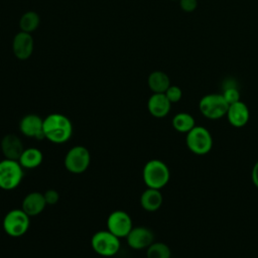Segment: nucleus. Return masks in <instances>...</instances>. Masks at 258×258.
Instances as JSON below:
<instances>
[{"mask_svg": "<svg viewBox=\"0 0 258 258\" xmlns=\"http://www.w3.org/2000/svg\"><path fill=\"white\" fill-rule=\"evenodd\" d=\"M72 135L73 124L69 117L59 113H52L43 119V136L51 143H66Z\"/></svg>", "mask_w": 258, "mask_h": 258, "instance_id": "obj_1", "label": "nucleus"}, {"mask_svg": "<svg viewBox=\"0 0 258 258\" xmlns=\"http://www.w3.org/2000/svg\"><path fill=\"white\" fill-rule=\"evenodd\" d=\"M142 178L147 187L161 189L170 178L168 166L159 159H150L142 169Z\"/></svg>", "mask_w": 258, "mask_h": 258, "instance_id": "obj_2", "label": "nucleus"}, {"mask_svg": "<svg viewBox=\"0 0 258 258\" xmlns=\"http://www.w3.org/2000/svg\"><path fill=\"white\" fill-rule=\"evenodd\" d=\"M2 226L8 236L21 237L29 229L30 217L22 209H13L4 216Z\"/></svg>", "mask_w": 258, "mask_h": 258, "instance_id": "obj_3", "label": "nucleus"}, {"mask_svg": "<svg viewBox=\"0 0 258 258\" xmlns=\"http://www.w3.org/2000/svg\"><path fill=\"white\" fill-rule=\"evenodd\" d=\"M92 249L100 256L112 257L120 250V238L108 230L96 232L91 238Z\"/></svg>", "mask_w": 258, "mask_h": 258, "instance_id": "obj_4", "label": "nucleus"}, {"mask_svg": "<svg viewBox=\"0 0 258 258\" xmlns=\"http://www.w3.org/2000/svg\"><path fill=\"white\" fill-rule=\"evenodd\" d=\"M23 167L18 160L4 158L0 160V188L12 190L22 181Z\"/></svg>", "mask_w": 258, "mask_h": 258, "instance_id": "obj_5", "label": "nucleus"}, {"mask_svg": "<svg viewBox=\"0 0 258 258\" xmlns=\"http://www.w3.org/2000/svg\"><path fill=\"white\" fill-rule=\"evenodd\" d=\"M229 104L226 102L222 94H207L199 102V110L206 118L210 120H218L226 116Z\"/></svg>", "mask_w": 258, "mask_h": 258, "instance_id": "obj_6", "label": "nucleus"}, {"mask_svg": "<svg viewBox=\"0 0 258 258\" xmlns=\"http://www.w3.org/2000/svg\"><path fill=\"white\" fill-rule=\"evenodd\" d=\"M185 144L192 153L197 155H205L212 150L213 137L207 128L196 125L186 133Z\"/></svg>", "mask_w": 258, "mask_h": 258, "instance_id": "obj_7", "label": "nucleus"}, {"mask_svg": "<svg viewBox=\"0 0 258 258\" xmlns=\"http://www.w3.org/2000/svg\"><path fill=\"white\" fill-rule=\"evenodd\" d=\"M91 163V154L87 147L75 145L64 155L63 165L68 171L75 174L85 172Z\"/></svg>", "mask_w": 258, "mask_h": 258, "instance_id": "obj_8", "label": "nucleus"}, {"mask_svg": "<svg viewBox=\"0 0 258 258\" xmlns=\"http://www.w3.org/2000/svg\"><path fill=\"white\" fill-rule=\"evenodd\" d=\"M107 230L113 233L118 238H126L128 233L133 228V223L130 215L122 210L112 212L107 218Z\"/></svg>", "mask_w": 258, "mask_h": 258, "instance_id": "obj_9", "label": "nucleus"}, {"mask_svg": "<svg viewBox=\"0 0 258 258\" xmlns=\"http://www.w3.org/2000/svg\"><path fill=\"white\" fill-rule=\"evenodd\" d=\"M154 235L152 231L146 227H133L126 236L128 246L134 250L146 249L153 243Z\"/></svg>", "mask_w": 258, "mask_h": 258, "instance_id": "obj_10", "label": "nucleus"}, {"mask_svg": "<svg viewBox=\"0 0 258 258\" xmlns=\"http://www.w3.org/2000/svg\"><path fill=\"white\" fill-rule=\"evenodd\" d=\"M19 130L26 137L43 139V119L35 114H27L21 118Z\"/></svg>", "mask_w": 258, "mask_h": 258, "instance_id": "obj_11", "label": "nucleus"}, {"mask_svg": "<svg viewBox=\"0 0 258 258\" xmlns=\"http://www.w3.org/2000/svg\"><path fill=\"white\" fill-rule=\"evenodd\" d=\"M227 119L229 123L236 128L244 127L250 119V111L248 106L241 100L229 105L227 111Z\"/></svg>", "mask_w": 258, "mask_h": 258, "instance_id": "obj_12", "label": "nucleus"}, {"mask_svg": "<svg viewBox=\"0 0 258 258\" xmlns=\"http://www.w3.org/2000/svg\"><path fill=\"white\" fill-rule=\"evenodd\" d=\"M0 149L5 158L18 160L24 150V146L17 135L8 133L1 139Z\"/></svg>", "mask_w": 258, "mask_h": 258, "instance_id": "obj_13", "label": "nucleus"}, {"mask_svg": "<svg viewBox=\"0 0 258 258\" xmlns=\"http://www.w3.org/2000/svg\"><path fill=\"white\" fill-rule=\"evenodd\" d=\"M171 108V103L164 93H153L147 102V109L151 116L155 118H164Z\"/></svg>", "mask_w": 258, "mask_h": 258, "instance_id": "obj_14", "label": "nucleus"}, {"mask_svg": "<svg viewBox=\"0 0 258 258\" xmlns=\"http://www.w3.org/2000/svg\"><path fill=\"white\" fill-rule=\"evenodd\" d=\"M46 202L44 200L43 194L39 191H31L27 194L21 204V209L29 216L35 217L42 213L45 209Z\"/></svg>", "mask_w": 258, "mask_h": 258, "instance_id": "obj_15", "label": "nucleus"}, {"mask_svg": "<svg viewBox=\"0 0 258 258\" xmlns=\"http://www.w3.org/2000/svg\"><path fill=\"white\" fill-rule=\"evenodd\" d=\"M13 52L19 59L28 58L33 50V39L28 32H19L13 39Z\"/></svg>", "mask_w": 258, "mask_h": 258, "instance_id": "obj_16", "label": "nucleus"}, {"mask_svg": "<svg viewBox=\"0 0 258 258\" xmlns=\"http://www.w3.org/2000/svg\"><path fill=\"white\" fill-rule=\"evenodd\" d=\"M163 202L162 194L159 189L147 187L140 196V205L147 212L157 211Z\"/></svg>", "mask_w": 258, "mask_h": 258, "instance_id": "obj_17", "label": "nucleus"}, {"mask_svg": "<svg viewBox=\"0 0 258 258\" xmlns=\"http://www.w3.org/2000/svg\"><path fill=\"white\" fill-rule=\"evenodd\" d=\"M43 160V154L41 150L36 147L24 148L21 153L18 162L25 169H34L38 167Z\"/></svg>", "mask_w": 258, "mask_h": 258, "instance_id": "obj_18", "label": "nucleus"}, {"mask_svg": "<svg viewBox=\"0 0 258 258\" xmlns=\"http://www.w3.org/2000/svg\"><path fill=\"white\" fill-rule=\"evenodd\" d=\"M147 83L149 89L153 93H165L170 86L169 77L161 71L152 72L148 77Z\"/></svg>", "mask_w": 258, "mask_h": 258, "instance_id": "obj_19", "label": "nucleus"}, {"mask_svg": "<svg viewBox=\"0 0 258 258\" xmlns=\"http://www.w3.org/2000/svg\"><path fill=\"white\" fill-rule=\"evenodd\" d=\"M171 124L177 132L186 134L196 126V120L189 113L180 112L174 115Z\"/></svg>", "mask_w": 258, "mask_h": 258, "instance_id": "obj_20", "label": "nucleus"}, {"mask_svg": "<svg viewBox=\"0 0 258 258\" xmlns=\"http://www.w3.org/2000/svg\"><path fill=\"white\" fill-rule=\"evenodd\" d=\"M170 256L169 247L162 242H153L146 248L147 258H170Z\"/></svg>", "mask_w": 258, "mask_h": 258, "instance_id": "obj_21", "label": "nucleus"}, {"mask_svg": "<svg viewBox=\"0 0 258 258\" xmlns=\"http://www.w3.org/2000/svg\"><path fill=\"white\" fill-rule=\"evenodd\" d=\"M39 25V16L33 11H28L24 13L19 21V26L24 32H31L37 28Z\"/></svg>", "mask_w": 258, "mask_h": 258, "instance_id": "obj_22", "label": "nucleus"}, {"mask_svg": "<svg viewBox=\"0 0 258 258\" xmlns=\"http://www.w3.org/2000/svg\"><path fill=\"white\" fill-rule=\"evenodd\" d=\"M222 95L229 105L240 101V91L237 86H230V87L223 88Z\"/></svg>", "mask_w": 258, "mask_h": 258, "instance_id": "obj_23", "label": "nucleus"}, {"mask_svg": "<svg viewBox=\"0 0 258 258\" xmlns=\"http://www.w3.org/2000/svg\"><path fill=\"white\" fill-rule=\"evenodd\" d=\"M164 95L166 96V98L169 100V102L171 104L177 103L181 100L182 98V91L179 87L174 86V85H170L168 87V89L165 91Z\"/></svg>", "mask_w": 258, "mask_h": 258, "instance_id": "obj_24", "label": "nucleus"}, {"mask_svg": "<svg viewBox=\"0 0 258 258\" xmlns=\"http://www.w3.org/2000/svg\"><path fill=\"white\" fill-rule=\"evenodd\" d=\"M43 196H44V200L46 202V205H50V206L55 205L59 200L58 191L53 189V188H49V189L45 190Z\"/></svg>", "mask_w": 258, "mask_h": 258, "instance_id": "obj_25", "label": "nucleus"}, {"mask_svg": "<svg viewBox=\"0 0 258 258\" xmlns=\"http://www.w3.org/2000/svg\"><path fill=\"white\" fill-rule=\"evenodd\" d=\"M179 7L184 12H192L198 7V0H179Z\"/></svg>", "mask_w": 258, "mask_h": 258, "instance_id": "obj_26", "label": "nucleus"}, {"mask_svg": "<svg viewBox=\"0 0 258 258\" xmlns=\"http://www.w3.org/2000/svg\"><path fill=\"white\" fill-rule=\"evenodd\" d=\"M251 178H252V181H253L254 185L258 188V160L256 161V163L254 164V166L252 168Z\"/></svg>", "mask_w": 258, "mask_h": 258, "instance_id": "obj_27", "label": "nucleus"}, {"mask_svg": "<svg viewBox=\"0 0 258 258\" xmlns=\"http://www.w3.org/2000/svg\"><path fill=\"white\" fill-rule=\"evenodd\" d=\"M170 1H179V0H170Z\"/></svg>", "mask_w": 258, "mask_h": 258, "instance_id": "obj_28", "label": "nucleus"}]
</instances>
